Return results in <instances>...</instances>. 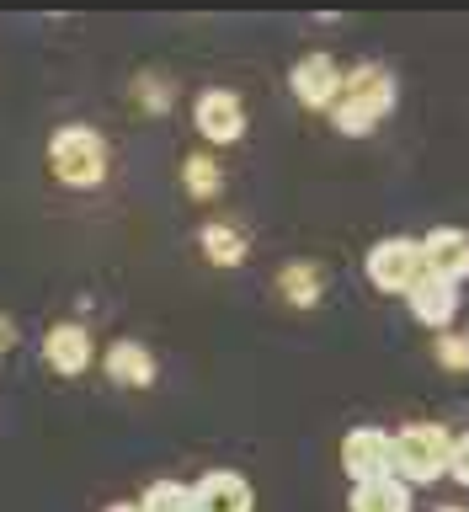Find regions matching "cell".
Wrapping results in <instances>:
<instances>
[{
	"label": "cell",
	"mask_w": 469,
	"mask_h": 512,
	"mask_svg": "<svg viewBox=\"0 0 469 512\" xmlns=\"http://www.w3.org/2000/svg\"><path fill=\"white\" fill-rule=\"evenodd\" d=\"M395 75L384 64H358L352 75H342V91L331 102V118L347 139H363L395 112Z\"/></svg>",
	"instance_id": "6da1fadb"
},
{
	"label": "cell",
	"mask_w": 469,
	"mask_h": 512,
	"mask_svg": "<svg viewBox=\"0 0 469 512\" xmlns=\"http://www.w3.org/2000/svg\"><path fill=\"white\" fill-rule=\"evenodd\" d=\"M448 443H454V432L438 422H411V427L390 432V475L400 486H432V480H443Z\"/></svg>",
	"instance_id": "7a4b0ae2"
},
{
	"label": "cell",
	"mask_w": 469,
	"mask_h": 512,
	"mask_svg": "<svg viewBox=\"0 0 469 512\" xmlns=\"http://www.w3.org/2000/svg\"><path fill=\"white\" fill-rule=\"evenodd\" d=\"M48 171L64 187H102L107 182V139L86 123H64L48 139Z\"/></svg>",
	"instance_id": "3957f363"
},
{
	"label": "cell",
	"mask_w": 469,
	"mask_h": 512,
	"mask_svg": "<svg viewBox=\"0 0 469 512\" xmlns=\"http://www.w3.org/2000/svg\"><path fill=\"white\" fill-rule=\"evenodd\" d=\"M422 246H416L411 235H384L374 240V251H368V278H374L379 294H400L406 299V288L422 278Z\"/></svg>",
	"instance_id": "277c9868"
},
{
	"label": "cell",
	"mask_w": 469,
	"mask_h": 512,
	"mask_svg": "<svg viewBox=\"0 0 469 512\" xmlns=\"http://www.w3.org/2000/svg\"><path fill=\"white\" fill-rule=\"evenodd\" d=\"M342 64H336L331 54H304L294 64V75H288V91H294V102L299 107H310V112H326L336 102V91H342Z\"/></svg>",
	"instance_id": "5b68a950"
},
{
	"label": "cell",
	"mask_w": 469,
	"mask_h": 512,
	"mask_svg": "<svg viewBox=\"0 0 469 512\" xmlns=\"http://www.w3.org/2000/svg\"><path fill=\"white\" fill-rule=\"evenodd\" d=\"M342 470L352 475V486L390 475V432L384 427H352L342 438Z\"/></svg>",
	"instance_id": "8992f818"
},
{
	"label": "cell",
	"mask_w": 469,
	"mask_h": 512,
	"mask_svg": "<svg viewBox=\"0 0 469 512\" xmlns=\"http://www.w3.org/2000/svg\"><path fill=\"white\" fill-rule=\"evenodd\" d=\"M192 123H198V134L208 144H235L240 134H246V102H240L235 91H203L198 96V107H192Z\"/></svg>",
	"instance_id": "52a82bcc"
},
{
	"label": "cell",
	"mask_w": 469,
	"mask_h": 512,
	"mask_svg": "<svg viewBox=\"0 0 469 512\" xmlns=\"http://www.w3.org/2000/svg\"><path fill=\"white\" fill-rule=\"evenodd\" d=\"M91 352H96V342H91V331L80 326V320H59V326L43 331V363L54 368V374H64V379L86 374Z\"/></svg>",
	"instance_id": "ba28073f"
},
{
	"label": "cell",
	"mask_w": 469,
	"mask_h": 512,
	"mask_svg": "<svg viewBox=\"0 0 469 512\" xmlns=\"http://www.w3.org/2000/svg\"><path fill=\"white\" fill-rule=\"evenodd\" d=\"M192 491V512H251L256 496H251V480L235 475V470H208Z\"/></svg>",
	"instance_id": "9c48e42d"
},
{
	"label": "cell",
	"mask_w": 469,
	"mask_h": 512,
	"mask_svg": "<svg viewBox=\"0 0 469 512\" xmlns=\"http://www.w3.org/2000/svg\"><path fill=\"white\" fill-rule=\"evenodd\" d=\"M416 246H422V267L432 272V278H443V283H454V288H459V278L469 272V235H464V230L443 224V230L422 235Z\"/></svg>",
	"instance_id": "30bf717a"
},
{
	"label": "cell",
	"mask_w": 469,
	"mask_h": 512,
	"mask_svg": "<svg viewBox=\"0 0 469 512\" xmlns=\"http://www.w3.org/2000/svg\"><path fill=\"white\" fill-rule=\"evenodd\" d=\"M406 304H411V315L422 320V326L443 331L448 320L459 315V288H454V283H443V278H432V272H422V278L406 288Z\"/></svg>",
	"instance_id": "8fae6325"
},
{
	"label": "cell",
	"mask_w": 469,
	"mask_h": 512,
	"mask_svg": "<svg viewBox=\"0 0 469 512\" xmlns=\"http://www.w3.org/2000/svg\"><path fill=\"white\" fill-rule=\"evenodd\" d=\"M102 374L123 384V390H144V384H155V352L144 342H112L102 358Z\"/></svg>",
	"instance_id": "7c38bea8"
},
{
	"label": "cell",
	"mask_w": 469,
	"mask_h": 512,
	"mask_svg": "<svg viewBox=\"0 0 469 512\" xmlns=\"http://www.w3.org/2000/svg\"><path fill=\"white\" fill-rule=\"evenodd\" d=\"M246 251H251V240H246L240 224H224V219L203 224V256L214 267H240V262H246Z\"/></svg>",
	"instance_id": "4fadbf2b"
},
{
	"label": "cell",
	"mask_w": 469,
	"mask_h": 512,
	"mask_svg": "<svg viewBox=\"0 0 469 512\" xmlns=\"http://www.w3.org/2000/svg\"><path fill=\"white\" fill-rule=\"evenodd\" d=\"M352 512H411V486H400L395 475L352 486Z\"/></svg>",
	"instance_id": "5bb4252c"
},
{
	"label": "cell",
	"mask_w": 469,
	"mask_h": 512,
	"mask_svg": "<svg viewBox=\"0 0 469 512\" xmlns=\"http://www.w3.org/2000/svg\"><path fill=\"white\" fill-rule=\"evenodd\" d=\"M278 294L294 304V310H315L320 294H326V278H320V267L294 262V267H283V272H278Z\"/></svg>",
	"instance_id": "9a60e30c"
},
{
	"label": "cell",
	"mask_w": 469,
	"mask_h": 512,
	"mask_svg": "<svg viewBox=\"0 0 469 512\" xmlns=\"http://www.w3.org/2000/svg\"><path fill=\"white\" fill-rule=\"evenodd\" d=\"M139 512H192V491L182 480H155V486L144 491Z\"/></svg>",
	"instance_id": "2e32d148"
},
{
	"label": "cell",
	"mask_w": 469,
	"mask_h": 512,
	"mask_svg": "<svg viewBox=\"0 0 469 512\" xmlns=\"http://www.w3.org/2000/svg\"><path fill=\"white\" fill-rule=\"evenodd\" d=\"M182 182H187V192H192V198H214V192L224 187V176H219V166H214V160H208V155H192L187 160V171H182Z\"/></svg>",
	"instance_id": "e0dca14e"
},
{
	"label": "cell",
	"mask_w": 469,
	"mask_h": 512,
	"mask_svg": "<svg viewBox=\"0 0 469 512\" xmlns=\"http://www.w3.org/2000/svg\"><path fill=\"white\" fill-rule=\"evenodd\" d=\"M134 96H139V102L150 107V112H166V107H171V86H166L160 75H144L139 86H134Z\"/></svg>",
	"instance_id": "ac0fdd59"
},
{
	"label": "cell",
	"mask_w": 469,
	"mask_h": 512,
	"mask_svg": "<svg viewBox=\"0 0 469 512\" xmlns=\"http://www.w3.org/2000/svg\"><path fill=\"white\" fill-rule=\"evenodd\" d=\"M438 358L448 374H464V363H469V347H464V336L459 331H443V342H438Z\"/></svg>",
	"instance_id": "d6986e66"
},
{
	"label": "cell",
	"mask_w": 469,
	"mask_h": 512,
	"mask_svg": "<svg viewBox=\"0 0 469 512\" xmlns=\"http://www.w3.org/2000/svg\"><path fill=\"white\" fill-rule=\"evenodd\" d=\"M448 475H454V480H469V448H464V438L448 443Z\"/></svg>",
	"instance_id": "ffe728a7"
},
{
	"label": "cell",
	"mask_w": 469,
	"mask_h": 512,
	"mask_svg": "<svg viewBox=\"0 0 469 512\" xmlns=\"http://www.w3.org/2000/svg\"><path fill=\"white\" fill-rule=\"evenodd\" d=\"M11 347H16V320H11L6 310H0V358H6Z\"/></svg>",
	"instance_id": "44dd1931"
},
{
	"label": "cell",
	"mask_w": 469,
	"mask_h": 512,
	"mask_svg": "<svg viewBox=\"0 0 469 512\" xmlns=\"http://www.w3.org/2000/svg\"><path fill=\"white\" fill-rule=\"evenodd\" d=\"M107 512H139V502H112Z\"/></svg>",
	"instance_id": "7402d4cb"
},
{
	"label": "cell",
	"mask_w": 469,
	"mask_h": 512,
	"mask_svg": "<svg viewBox=\"0 0 469 512\" xmlns=\"http://www.w3.org/2000/svg\"><path fill=\"white\" fill-rule=\"evenodd\" d=\"M438 512H464V507H438Z\"/></svg>",
	"instance_id": "603a6c76"
}]
</instances>
